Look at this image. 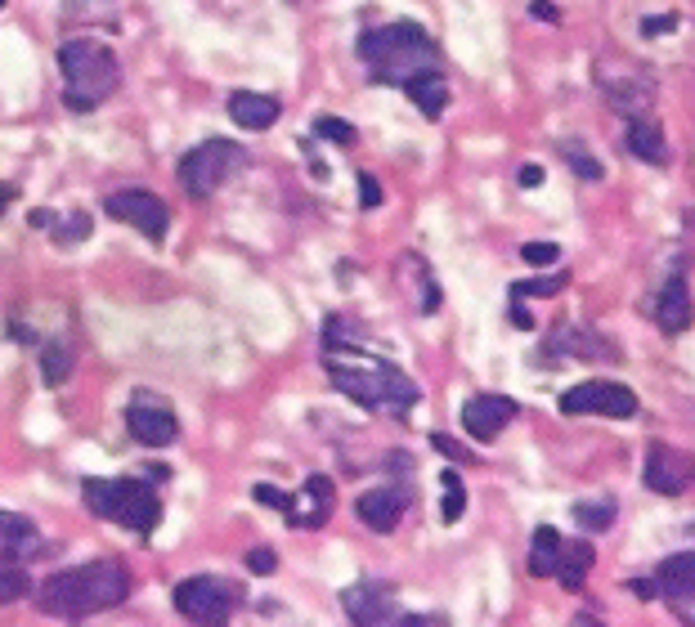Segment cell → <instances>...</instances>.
<instances>
[{"instance_id":"31","label":"cell","mask_w":695,"mask_h":627,"mask_svg":"<svg viewBox=\"0 0 695 627\" xmlns=\"http://www.w3.org/2000/svg\"><path fill=\"white\" fill-rule=\"evenodd\" d=\"M319 139H332V144H341V149H351L355 144V126L351 121H341V117H314V126H310Z\"/></svg>"},{"instance_id":"6","label":"cell","mask_w":695,"mask_h":627,"mask_svg":"<svg viewBox=\"0 0 695 627\" xmlns=\"http://www.w3.org/2000/svg\"><path fill=\"white\" fill-rule=\"evenodd\" d=\"M247 166H252V153L243 144H234V139H202V144H193L175 162V180H180L189 202H206L229 180H238Z\"/></svg>"},{"instance_id":"22","label":"cell","mask_w":695,"mask_h":627,"mask_svg":"<svg viewBox=\"0 0 695 627\" xmlns=\"http://www.w3.org/2000/svg\"><path fill=\"white\" fill-rule=\"evenodd\" d=\"M629 153L638 162H646V166H664L669 162V144H664L660 121H651V117H633L629 121Z\"/></svg>"},{"instance_id":"8","label":"cell","mask_w":695,"mask_h":627,"mask_svg":"<svg viewBox=\"0 0 695 627\" xmlns=\"http://www.w3.org/2000/svg\"><path fill=\"white\" fill-rule=\"evenodd\" d=\"M171 605H175V614L189 618V623H229L234 609L243 605V592H238L229 579L193 574V579H180V583H175Z\"/></svg>"},{"instance_id":"26","label":"cell","mask_w":695,"mask_h":627,"mask_svg":"<svg viewBox=\"0 0 695 627\" xmlns=\"http://www.w3.org/2000/svg\"><path fill=\"white\" fill-rule=\"evenodd\" d=\"M606 104L619 112V117H646L651 112V104H655V95H651V86H642V82H610L606 86Z\"/></svg>"},{"instance_id":"2","label":"cell","mask_w":695,"mask_h":627,"mask_svg":"<svg viewBox=\"0 0 695 627\" xmlns=\"http://www.w3.org/2000/svg\"><path fill=\"white\" fill-rule=\"evenodd\" d=\"M32 596H36L41 614L77 623V618L117 609L130 596V570L117 561V555H95V561H86V565L50 574Z\"/></svg>"},{"instance_id":"33","label":"cell","mask_w":695,"mask_h":627,"mask_svg":"<svg viewBox=\"0 0 695 627\" xmlns=\"http://www.w3.org/2000/svg\"><path fill=\"white\" fill-rule=\"evenodd\" d=\"M562 153H566V162H570V171L575 175H584V180H601L606 171H601V162L584 149V144H562Z\"/></svg>"},{"instance_id":"9","label":"cell","mask_w":695,"mask_h":627,"mask_svg":"<svg viewBox=\"0 0 695 627\" xmlns=\"http://www.w3.org/2000/svg\"><path fill=\"white\" fill-rule=\"evenodd\" d=\"M104 216L117 225H130L135 234H145L149 242H167L171 229V206L153 193V188H117L104 197Z\"/></svg>"},{"instance_id":"10","label":"cell","mask_w":695,"mask_h":627,"mask_svg":"<svg viewBox=\"0 0 695 627\" xmlns=\"http://www.w3.org/2000/svg\"><path fill=\"white\" fill-rule=\"evenodd\" d=\"M562 417H610V422H633L638 417V394L623 381H584L556 399Z\"/></svg>"},{"instance_id":"17","label":"cell","mask_w":695,"mask_h":627,"mask_svg":"<svg viewBox=\"0 0 695 627\" xmlns=\"http://www.w3.org/2000/svg\"><path fill=\"white\" fill-rule=\"evenodd\" d=\"M655 327L664 332V336H682L691 323H695V305H691V288H686V273H673L669 283H664V292L655 296Z\"/></svg>"},{"instance_id":"5","label":"cell","mask_w":695,"mask_h":627,"mask_svg":"<svg viewBox=\"0 0 695 627\" xmlns=\"http://www.w3.org/2000/svg\"><path fill=\"white\" fill-rule=\"evenodd\" d=\"M82 502L90 516L121 525L135 538H149L162 525V498L145 475H113V479H82Z\"/></svg>"},{"instance_id":"40","label":"cell","mask_w":695,"mask_h":627,"mask_svg":"<svg viewBox=\"0 0 695 627\" xmlns=\"http://www.w3.org/2000/svg\"><path fill=\"white\" fill-rule=\"evenodd\" d=\"M516 180H521V188H538V184H543V180H547V171H543V166H534V162H530V166H521V175H516Z\"/></svg>"},{"instance_id":"39","label":"cell","mask_w":695,"mask_h":627,"mask_svg":"<svg viewBox=\"0 0 695 627\" xmlns=\"http://www.w3.org/2000/svg\"><path fill=\"white\" fill-rule=\"evenodd\" d=\"M530 14L543 19V23H562V10H556L552 0H530Z\"/></svg>"},{"instance_id":"35","label":"cell","mask_w":695,"mask_h":627,"mask_svg":"<svg viewBox=\"0 0 695 627\" xmlns=\"http://www.w3.org/2000/svg\"><path fill=\"white\" fill-rule=\"evenodd\" d=\"M521 260L534 264V269H538V264H556V260H562V247H556V242H525V247H521Z\"/></svg>"},{"instance_id":"42","label":"cell","mask_w":695,"mask_h":627,"mask_svg":"<svg viewBox=\"0 0 695 627\" xmlns=\"http://www.w3.org/2000/svg\"><path fill=\"white\" fill-rule=\"evenodd\" d=\"M14 197H19V188H14V184H0V216L10 212V202H14Z\"/></svg>"},{"instance_id":"21","label":"cell","mask_w":695,"mask_h":627,"mask_svg":"<svg viewBox=\"0 0 695 627\" xmlns=\"http://www.w3.org/2000/svg\"><path fill=\"white\" fill-rule=\"evenodd\" d=\"M404 95L413 99L417 112L431 117V121H440L445 108H449V82H445V73H423V77H413V82L404 86Z\"/></svg>"},{"instance_id":"20","label":"cell","mask_w":695,"mask_h":627,"mask_svg":"<svg viewBox=\"0 0 695 627\" xmlns=\"http://www.w3.org/2000/svg\"><path fill=\"white\" fill-rule=\"evenodd\" d=\"M552 355H566V359H614L610 340L588 332V327H556L552 332Z\"/></svg>"},{"instance_id":"18","label":"cell","mask_w":695,"mask_h":627,"mask_svg":"<svg viewBox=\"0 0 695 627\" xmlns=\"http://www.w3.org/2000/svg\"><path fill=\"white\" fill-rule=\"evenodd\" d=\"M225 108H229V121L238 130H269L278 117H284V104L274 95H256V90H234Z\"/></svg>"},{"instance_id":"12","label":"cell","mask_w":695,"mask_h":627,"mask_svg":"<svg viewBox=\"0 0 695 627\" xmlns=\"http://www.w3.org/2000/svg\"><path fill=\"white\" fill-rule=\"evenodd\" d=\"M642 484L660 498H677L695 484V453L691 448H673L664 440L646 444V462H642Z\"/></svg>"},{"instance_id":"38","label":"cell","mask_w":695,"mask_h":627,"mask_svg":"<svg viewBox=\"0 0 695 627\" xmlns=\"http://www.w3.org/2000/svg\"><path fill=\"white\" fill-rule=\"evenodd\" d=\"M673 14H655V19H642V36H664V32H673Z\"/></svg>"},{"instance_id":"27","label":"cell","mask_w":695,"mask_h":627,"mask_svg":"<svg viewBox=\"0 0 695 627\" xmlns=\"http://www.w3.org/2000/svg\"><path fill=\"white\" fill-rule=\"evenodd\" d=\"M32 592H36V583H32L28 570H19V565H0V609L28 601Z\"/></svg>"},{"instance_id":"13","label":"cell","mask_w":695,"mask_h":627,"mask_svg":"<svg viewBox=\"0 0 695 627\" xmlns=\"http://www.w3.org/2000/svg\"><path fill=\"white\" fill-rule=\"evenodd\" d=\"M341 609L351 623L360 627H391V623H404L399 614V592L391 583H355L341 592Z\"/></svg>"},{"instance_id":"34","label":"cell","mask_w":695,"mask_h":627,"mask_svg":"<svg viewBox=\"0 0 695 627\" xmlns=\"http://www.w3.org/2000/svg\"><path fill=\"white\" fill-rule=\"evenodd\" d=\"M243 565H247V574L269 579V574L278 570V555H274V547H252V551L243 555Z\"/></svg>"},{"instance_id":"14","label":"cell","mask_w":695,"mask_h":627,"mask_svg":"<svg viewBox=\"0 0 695 627\" xmlns=\"http://www.w3.org/2000/svg\"><path fill=\"white\" fill-rule=\"evenodd\" d=\"M521 408H516V399H507V394H471L467 403H462V431L471 435V440H480V444H494L507 426H512V417H516Z\"/></svg>"},{"instance_id":"15","label":"cell","mask_w":695,"mask_h":627,"mask_svg":"<svg viewBox=\"0 0 695 627\" xmlns=\"http://www.w3.org/2000/svg\"><path fill=\"white\" fill-rule=\"evenodd\" d=\"M655 587H660V601H669L677 618L695 623V551H673L669 561H660Z\"/></svg>"},{"instance_id":"19","label":"cell","mask_w":695,"mask_h":627,"mask_svg":"<svg viewBox=\"0 0 695 627\" xmlns=\"http://www.w3.org/2000/svg\"><path fill=\"white\" fill-rule=\"evenodd\" d=\"M36 547H41V529L28 516L0 507V565L23 561V555H32Z\"/></svg>"},{"instance_id":"16","label":"cell","mask_w":695,"mask_h":627,"mask_svg":"<svg viewBox=\"0 0 695 627\" xmlns=\"http://www.w3.org/2000/svg\"><path fill=\"white\" fill-rule=\"evenodd\" d=\"M408 489L404 484H377V489H368V494H360V502H355V516L373 529V533H395L399 529V520L408 516Z\"/></svg>"},{"instance_id":"36","label":"cell","mask_w":695,"mask_h":627,"mask_svg":"<svg viewBox=\"0 0 695 627\" xmlns=\"http://www.w3.org/2000/svg\"><path fill=\"white\" fill-rule=\"evenodd\" d=\"M431 448H436V453H445L449 462H471V453H467L458 440H449V435H431Z\"/></svg>"},{"instance_id":"43","label":"cell","mask_w":695,"mask_h":627,"mask_svg":"<svg viewBox=\"0 0 695 627\" xmlns=\"http://www.w3.org/2000/svg\"><path fill=\"white\" fill-rule=\"evenodd\" d=\"M0 10H6V0H0Z\"/></svg>"},{"instance_id":"41","label":"cell","mask_w":695,"mask_h":627,"mask_svg":"<svg viewBox=\"0 0 695 627\" xmlns=\"http://www.w3.org/2000/svg\"><path fill=\"white\" fill-rule=\"evenodd\" d=\"M28 225H32V229H50V225H54V212H50V206H36V212H28Z\"/></svg>"},{"instance_id":"3","label":"cell","mask_w":695,"mask_h":627,"mask_svg":"<svg viewBox=\"0 0 695 627\" xmlns=\"http://www.w3.org/2000/svg\"><path fill=\"white\" fill-rule=\"evenodd\" d=\"M355 50H360V63L373 73V82H382V86L404 90L413 77H423V73H445L431 32L423 23H413V19L364 32Z\"/></svg>"},{"instance_id":"28","label":"cell","mask_w":695,"mask_h":627,"mask_svg":"<svg viewBox=\"0 0 695 627\" xmlns=\"http://www.w3.org/2000/svg\"><path fill=\"white\" fill-rule=\"evenodd\" d=\"M440 484H445L440 520H445V525H458V520H462V511H467V484H462V475H458V471H445V475H440Z\"/></svg>"},{"instance_id":"29","label":"cell","mask_w":695,"mask_h":627,"mask_svg":"<svg viewBox=\"0 0 695 627\" xmlns=\"http://www.w3.org/2000/svg\"><path fill=\"white\" fill-rule=\"evenodd\" d=\"M614 516H619L614 498H601V502H575V520L588 525L592 533H606V529L614 525Z\"/></svg>"},{"instance_id":"1","label":"cell","mask_w":695,"mask_h":627,"mask_svg":"<svg viewBox=\"0 0 695 627\" xmlns=\"http://www.w3.org/2000/svg\"><path fill=\"white\" fill-rule=\"evenodd\" d=\"M323 372L332 377V390L345 394L351 403H360L364 412H386V417H408L423 399L417 381L395 368L391 359H382L377 350L360 340H345L332 323L323 327V345H319Z\"/></svg>"},{"instance_id":"25","label":"cell","mask_w":695,"mask_h":627,"mask_svg":"<svg viewBox=\"0 0 695 627\" xmlns=\"http://www.w3.org/2000/svg\"><path fill=\"white\" fill-rule=\"evenodd\" d=\"M592 561H597V551H592V542H562V565H556V579H562V587L566 592H579L584 583H588V574H592Z\"/></svg>"},{"instance_id":"4","label":"cell","mask_w":695,"mask_h":627,"mask_svg":"<svg viewBox=\"0 0 695 627\" xmlns=\"http://www.w3.org/2000/svg\"><path fill=\"white\" fill-rule=\"evenodd\" d=\"M58 77H63V104L67 112H95L121 90V63L113 45L95 36H73L58 45Z\"/></svg>"},{"instance_id":"30","label":"cell","mask_w":695,"mask_h":627,"mask_svg":"<svg viewBox=\"0 0 695 627\" xmlns=\"http://www.w3.org/2000/svg\"><path fill=\"white\" fill-rule=\"evenodd\" d=\"M566 292V273H547V278H521V283H512V296H556Z\"/></svg>"},{"instance_id":"23","label":"cell","mask_w":695,"mask_h":627,"mask_svg":"<svg viewBox=\"0 0 695 627\" xmlns=\"http://www.w3.org/2000/svg\"><path fill=\"white\" fill-rule=\"evenodd\" d=\"M562 533H556L552 525H538L534 529V538H530V561H525V570L534 574V579H556V565H562Z\"/></svg>"},{"instance_id":"32","label":"cell","mask_w":695,"mask_h":627,"mask_svg":"<svg viewBox=\"0 0 695 627\" xmlns=\"http://www.w3.org/2000/svg\"><path fill=\"white\" fill-rule=\"evenodd\" d=\"M50 229H54V242H58V247H77V242H86V238H90V216H86V212H77L73 220H63V225H58V216H54V225H50Z\"/></svg>"},{"instance_id":"7","label":"cell","mask_w":695,"mask_h":627,"mask_svg":"<svg viewBox=\"0 0 695 627\" xmlns=\"http://www.w3.org/2000/svg\"><path fill=\"white\" fill-rule=\"evenodd\" d=\"M252 498L260 507H274V511H284V520L292 529H323L336 511V484L328 475H310L301 484V494H278L274 484H256Z\"/></svg>"},{"instance_id":"11","label":"cell","mask_w":695,"mask_h":627,"mask_svg":"<svg viewBox=\"0 0 695 627\" xmlns=\"http://www.w3.org/2000/svg\"><path fill=\"white\" fill-rule=\"evenodd\" d=\"M126 431H130L135 444H145V448H171L180 440V417L162 394L135 390L130 403H126Z\"/></svg>"},{"instance_id":"24","label":"cell","mask_w":695,"mask_h":627,"mask_svg":"<svg viewBox=\"0 0 695 627\" xmlns=\"http://www.w3.org/2000/svg\"><path fill=\"white\" fill-rule=\"evenodd\" d=\"M73 368H77V345L67 336H50L41 345V377H45V386L58 390L67 377H73Z\"/></svg>"},{"instance_id":"37","label":"cell","mask_w":695,"mask_h":627,"mask_svg":"<svg viewBox=\"0 0 695 627\" xmlns=\"http://www.w3.org/2000/svg\"><path fill=\"white\" fill-rule=\"evenodd\" d=\"M360 193H364V206L373 212V206H382V184L368 175V171H360Z\"/></svg>"}]
</instances>
